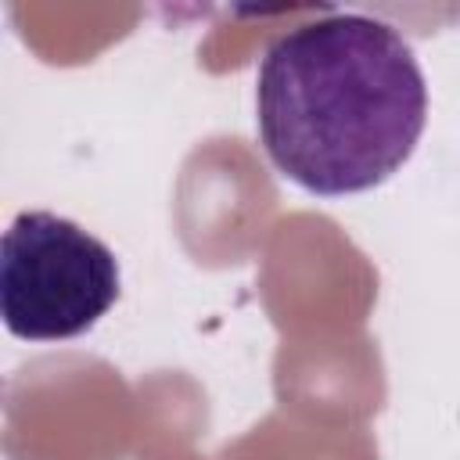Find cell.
Listing matches in <instances>:
<instances>
[{
    "instance_id": "obj_2",
    "label": "cell",
    "mask_w": 460,
    "mask_h": 460,
    "mask_svg": "<svg viewBox=\"0 0 460 460\" xmlns=\"http://www.w3.org/2000/svg\"><path fill=\"white\" fill-rule=\"evenodd\" d=\"M119 298V262L79 223L29 208L0 241L4 327L29 341H61L90 331Z\"/></svg>"
},
{
    "instance_id": "obj_1",
    "label": "cell",
    "mask_w": 460,
    "mask_h": 460,
    "mask_svg": "<svg viewBox=\"0 0 460 460\" xmlns=\"http://www.w3.org/2000/svg\"><path fill=\"white\" fill-rule=\"evenodd\" d=\"M270 162L313 194L385 183L428 122V83L402 32L370 14H327L277 36L255 75Z\"/></svg>"
}]
</instances>
